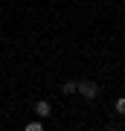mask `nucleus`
Listing matches in <instances>:
<instances>
[{
    "label": "nucleus",
    "instance_id": "f257e3e1",
    "mask_svg": "<svg viewBox=\"0 0 125 131\" xmlns=\"http://www.w3.org/2000/svg\"><path fill=\"white\" fill-rule=\"evenodd\" d=\"M76 93L84 96V99H96L99 96V84L90 82V79H84V82H79V90H76Z\"/></svg>",
    "mask_w": 125,
    "mask_h": 131
},
{
    "label": "nucleus",
    "instance_id": "f03ea898",
    "mask_svg": "<svg viewBox=\"0 0 125 131\" xmlns=\"http://www.w3.org/2000/svg\"><path fill=\"white\" fill-rule=\"evenodd\" d=\"M32 111H35V117H41V119H47V117H50V114H52V105L47 102V99H38V102L32 105Z\"/></svg>",
    "mask_w": 125,
    "mask_h": 131
},
{
    "label": "nucleus",
    "instance_id": "7ed1b4c3",
    "mask_svg": "<svg viewBox=\"0 0 125 131\" xmlns=\"http://www.w3.org/2000/svg\"><path fill=\"white\" fill-rule=\"evenodd\" d=\"M76 90H79V82H73V79H67L64 84H61V93H67V96H73Z\"/></svg>",
    "mask_w": 125,
    "mask_h": 131
},
{
    "label": "nucleus",
    "instance_id": "20e7f679",
    "mask_svg": "<svg viewBox=\"0 0 125 131\" xmlns=\"http://www.w3.org/2000/svg\"><path fill=\"white\" fill-rule=\"evenodd\" d=\"M26 131H44V122H41V119H32V122H26Z\"/></svg>",
    "mask_w": 125,
    "mask_h": 131
},
{
    "label": "nucleus",
    "instance_id": "39448f33",
    "mask_svg": "<svg viewBox=\"0 0 125 131\" xmlns=\"http://www.w3.org/2000/svg\"><path fill=\"white\" fill-rule=\"evenodd\" d=\"M116 114H122V117H125V96L116 99Z\"/></svg>",
    "mask_w": 125,
    "mask_h": 131
}]
</instances>
